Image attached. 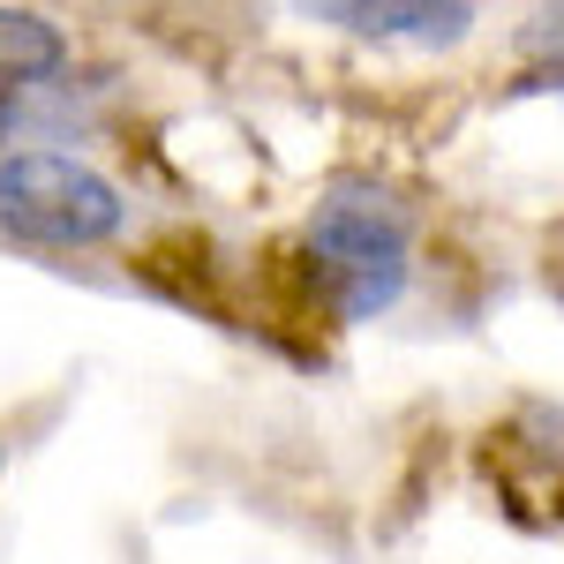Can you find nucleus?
Wrapping results in <instances>:
<instances>
[{
  "label": "nucleus",
  "mask_w": 564,
  "mask_h": 564,
  "mask_svg": "<svg viewBox=\"0 0 564 564\" xmlns=\"http://www.w3.org/2000/svg\"><path fill=\"white\" fill-rule=\"evenodd\" d=\"M414 263H422L414 204L377 174H332L294 234L302 308L339 332L391 316L414 294Z\"/></svg>",
  "instance_id": "1"
},
{
  "label": "nucleus",
  "mask_w": 564,
  "mask_h": 564,
  "mask_svg": "<svg viewBox=\"0 0 564 564\" xmlns=\"http://www.w3.org/2000/svg\"><path fill=\"white\" fill-rule=\"evenodd\" d=\"M135 226L129 188L68 143L0 151V241L31 257H98L121 249Z\"/></svg>",
  "instance_id": "2"
},
{
  "label": "nucleus",
  "mask_w": 564,
  "mask_h": 564,
  "mask_svg": "<svg viewBox=\"0 0 564 564\" xmlns=\"http://www.w3.org/2000/svg\"><path fill=\"white\" fill-rule=\"evenodd\" d=\"M481 481L527 534H564V399H512L481 430Z\"/></svg>",
  "instance_id": "3"
},
{
  "label": "nucleus",
  "mask_w": 564,
  "mask_h": 564,
  "mask_svg": "<svg viewBox=\"0 0 564 564\" xmlns=\"http://www.w3.org/2000/svg\"><path fill=\"white\" fill-rule=\"evenodd\" d=\"M294 8L308 23L354 45H384V53H452L481 23L475 0H294Z\"/></svg>",
  "instance_id": "4"
},
{
  "label": "nucleus",
  "mask_w": 564,
  "mask_h": 564,
  "mask_svg": "<svg viewBox=\"0 0 564 564\" xmlns=\"http://www.w3.org/2000/svg\"><path fill=\"white\" fill-rule=\"evenodd\" d=\"M76 68V39L61 15L45 8H23V0H0V90H23Z\"/></svg>",
  "instance_id": "5"
},
{
  "label": "nucleus",
  "mask_w": 564,
  "mask_h": 564,
  "mask_svg": "<svg viewBox=\"0 0 564 564\" xmlns=\"http://www.w3.org/2000/svg\"><path fill=\"white\" fill-rule=\"evenodd\" d=\"M520 90H564V0L527 8V23H520Z\"/></svg>",
  "instance_id": "6"
},
{
  "label": "nucleus",
  "mask_w": 564,
  "mask_h": 564,
  "mask_svg": "<svg viewBox=\"0 0 564 564\" xmlns=\"http://www.w3.org/2000/svg\"><path fill=\"white\" fill-rule=\"evenodd\" d=\"M550 286H564V234H557V249H550Z\"/></svg>",
  "instance_id": "7"
},
{
  "label": "nucleus",
  "mask_w": 564,
  "mask_h": 564,
  "mask_svg": "<svg viewBox=\"0 0 564 564\" xmlns=\"http://www.w3.org/2000/svg\"><path fill=\"white\" fill-rule=\"evenodd\" d=\"M0 481H8V430H0Z\"/></svg>",
  "instance_id": "8"
}]
</instances>
